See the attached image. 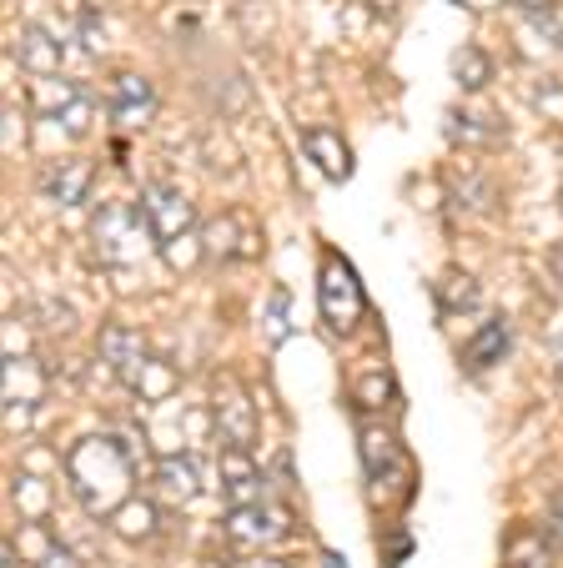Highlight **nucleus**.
<instances>
[{
  "instance_id": "f257e3e1",
  "label": "nucleus",
  "mask_w": 563,
  "mask_h": 568,
  "mask_svg": "<svg viewBox=\"0 0 563 568\" xmlns=\"http://www.w3.org/2000/svg\"><path fill=\"white\" fill-rule=\"evenodd\" d=\"M66 478L76 488V504L91 518H111L121 504L137 498V463L121 438H81L66 453Z\"/></svg>"
},
{
  "instance_id": "f03ea898",
  "label": "nucleus",
  "mask_w": 563,
  "mask_h": 568,
  "mask_svg": "<svg viewBox=\"0 0 563 568\" xmlns=\"http://www.w3.org/2000/svg\"><path fill=\"white\" fill-rule=\"evenodd\" d=\"M147 212H141V202H121V196H111V202L97 206V216H91V252H97L101 267H137L141 257H147ZM157 242V236H151Z\"/></svg>"
},
{
  "instance_id": "7ed1b4c3",
  "label": "nucleus",
  "mask_w": 563,
  "mask_h": 568,
  "mask_svg": "<svg viewBox=\"0 0 563 568\" xmlns=\"http://www.w3.org/2000/svg\"><path fill=\"white\" fill-rule=\"evenodd\" d=\"M318 312L332 337H352L362 327V317H368L362 282L342 252H322V262H318Z\"/></svg>"
},
{
  "instance_id": "20e7f679",
  "label": "nucleus",
  "mask_w": 563,
  "mask_h": 568,
  "mask_svg": "<svg viewBox=\"0 0 563 568\" xmlns=\"http://www.w3.org/2000/svg\"><path fill=\"white\" fill-rule=\"evenodd\" d=\"M141 212H147V226H151V236H157L161 247L187 242L192 226H197V206L167 182H151L147 192H141Z\"/></svg>"
},
{
  "instance_id": "39448f33",
  "label": "nucleus",
  "mask_w": 563,
  "mask_h": 568,
  "mask_svg": "<svg viewBox=\"0 0 563 568\" xmlns=\"http://www.w3.org/2000/svg\"><path fill=\"white\" fill-rule=\"evenodd\" d=\"M292 534V518L288 508H277V504H242L227 514V538H232L237 548H247V554H257V548H272L282 544V538Z\"/></svg>"
},
{
  "instance_id": "423d86ee",
  "label": "nucleus",
  "mask_w": 563,
  "mask_h": 568,
  "mask_svg": "<svg viewBox=\"0 0 563 568\" xmlns=\"http://www.w3.org/2000/svg\"><path fill=\"white\" fill-rule=\"evenodd\" d=\"M97 357L107 363V373L117 377V383H137V373L147 367V337L131 327V322H107L97 337Z\"/></svg>"
},
{
  "instance_id": "0eeeda50",
  "label": "nucleus",
  "mask_w": 563,
  "mask_h": 568,
  "mask_svg": "<svg viewBox=\"0 0 563 568\" xmlns=\"http://www.w3.org/2000/svg\"><path fill=\"white\" fill-rule=\"evenodd\" d=\"M107 111L117 126H147V121L157 116V87L137 71H121L107 91Z\"/></svg>"
},
{
  "instance_id": "6e6552de",
  "label": "nucleus",
  "mask_w": 563,
  "mask_h": 568,
  "mask_svg": "<svg viewBox=\"0 0 563 568\" xmlns=\"http://www.w3.org/2000/svg\"><path fill=\"white\" fill-rule=\"evenodd\" d=\"M212 423H217V433H222V448H252L257 408H252V397H247L237 383H222L217 408H212Z\"/></svg>"
},
{
  "instance_id": "1a4fd4ad",
  "label": "nucleus",
  "mask_w": 563,
  "mask_h": 568,
  "mask_svg": "<svg viewBox=\"0 0 563 568\" xmlns=\"http://www.w3.org/2000/svg\"><path fill=\"white\" fill-rule=\"evenodd\" d=\"M91 182H97V161L91 156H61L46 166V196L61 206H81L91 196Z\"/></svg>"
},
{
  "instance_id": "9d476101",
  "label": "nucleus",
  "mask_w": 563,
  "mask_h": 568,
  "mask_svg": "<svg viewBox=\"0 0 563 568\" xmlns=\"http://www.w3.org/2000/svg\"><path fill=\"white\" fill-rule=\"evenodd\" d=\"M197 494H202V468H197V458H187V453H171V458L157 463V498L167 508L197 504Z\"/></svg>"
},
{
  "instance_id": "9b49d317",
  "label": "nucleus",
  "mask_w": 563,
  "mask_h": 568,
  "mask_svg": "<svg viewBox=\"0 0 563 568\" xmlns=\"http://www.w3.org/2000/svg\"><path fill=\"white\" fill-rule=\"evenodd\" d=\"M202 252L212 262H237V257H257V232L242 222L237 212H227V216H212L207 222V242H202Z\"/></svg>"
},
{
  "instance_id": "f8f14e48",
  "label": "nucleus",
  "mask_w": 563,
  "mask_h": 568,
  "mask_svg": "<svg viewBox=\"0 0 563 568\" xmlns=\"http://www.w3.org/2000/svg\"><path fill=\"white\" fill-rule=\"evenodd\" d=\"M302 151H308V161L328 176V182H348L352 176V151L332 126H308L302 131Z\"/></svg>"
},
{
  "instance_id": "ddd939ff",
  "label": "nucleus",
  "mask_w": 563,
  "mask_h": 568,
  "mask_svg": "<svg viewBox=\"0 0 563 568\" xmlns=\"http://www.w3.org/2000/svg\"><path fill=\"white\" fill-rule=\"evenodd\" d=\"M222 488L232 508L262 504V473L252 463V448H222Z\"/></svg>"
},
{
  "instance_id": "4468645a",
  "label": "nucleus",
  "mask_w": 563,
  "mask_h": 568,
  "mask_svg": "<svg viewBox=\"0 0 563 568\" xmlns=\"http://www.w3.org/2000/svg\"><path fill=\"white\" fill-rule=\"evenodd\" d=\"M6 403L11 408H36V403H46V373L41 363H31V357H6Z\"/></svg>"
},
{
  "instance_id": "2eb2a0df",
  "label": "nucleus",
  "mask_w": 563,
  "mask_h": 568,
  "mask_svg": "<svg viewBox=\"0 0 563 568\" xmlns=\"http://www.w3.org/2000/svg\"><path fill=\"white\" fill-rule=\"evenodd\" d=\"M16 61L31 75H56L61 71V41H56L46 26H26L21 41H16Z\"/></svg>"
},
{
  "instance_id": "dca6fc26",
  "label": "nucleus",
  "mask_w": 563,
  "mask_h": 568,
  "mask_svg": "<svg viewBox=\"0 0 563 568\" xmlns=\"http://www.w3.org/2000/svg\"><path fill=\"white\" fill-rule=\"evenodd\" d=\"M503 353H509V322L493 317L489 327H479L473 343L463 347V373H483V367L503 363Z\"/></svg>"
},
{
  "instance_id": "f3484780",
  "label": "nucleus",
  "mask_w": 563,
  "mask_h": 568,
  "mask_svg": "<svg viewBox=\"0 0 563 568\" xmlns=\"http://www.w3.org/2000/svg\"><path fill=\"white\" fill-rule=\"evenodd\" d=\"M503 136V126H499V116H489V111H453L448 116V141L453 146H489V141H499Z\"/></svg>"
},
{
  "instance_id": "a211bd4d",
  "label": "nucleus",
  "mask_w": 563,
  "mask_h": 568,
  "mask_svg": "<svg viewBox=\"0 0 563 568\" xmlns=\"http://www.w3.org/2000/svg\"><path fill=\"white\" fill-rule=\"evenodd\" d=\"M177 387H181L177 363H167V357H147V367H141L137 383H131V393H137L141 403H167Z\"/></svg>"
},
{
  "instance_id": "6ab92c4d",
  "label": "nucleus",
  "mask_w": 563,
  "mask_h": 568,
  "mask_svg": "<svg viewBox=\"0 0 563 568\" xmlns=\"http://www.w3.org/2000/svg\"><path fill=\"white\" fill-rule=\"evenodd\" d=\"M433 297H438V307L443 312H473L483 302V287L468 272H458V267H448L443 277H438V287H433Z\"/></svg>"
},
{
  "instance_id": "aec40b11",
  "label": "nucleus",
  "mask_w": 563,
  "mask_h": 568,
  "mask_svg": "<svg viewBox=\"0 0 563 568\" xmlns=\"http://www.w3.org/2000/svg\"><path fill=\"white\" fill-rule=\"evenodd\" d=\"M111 528H117L121 538H131V544H147L151 534H157V508L151 504H141V498H131V504H121L117 514L107 518Z\"/></svg>"
},
{
  "instance_id": "412c9836",
  "label": "nucleus",
  "mask_w": 563,
  "mask_h": 568,
  "mask_svg": "<svg viewBox=\"0 0 563 568\" xmlns=\"http://www.w3.org/2000/svg\"><path fill=\"white\" fill-rule=\"evenodd\" d=\"M453 75H458V87H463V91H483L493 81L489 51H479V45H463V51L453 55Z\"/></svg>"
},
{
  "instance_id": "4be33fe9",
  "label": "nucleus",
  "mask_w": 563,
  "mask_h": 568,
  "mask_svg": "<svg viewBox=\"0 0 563 568\" xmlns=\"http://www.w3.org/2000/svg\"><path fill=\"white\" fill-rule=\"evenodd\" d=\"M292 297L282 287L272 292V297H267V343L272 347H282V337H288V327H292Z\"/></svg>"
},
{
  "instance_id": "5701e85b",
  "label": "nucleus",
  "mask_w": 563,
  "mask_h": 568,
  "mask_svg": "<svg viewBox=\"0 0 563 568\" xmlns=\"http://www.w3.org/2000/svg\"><path fill=\"white\" fill-rule=\"evenodd\" d=\"M46 504H51V494L41 498V483H36V478H21V483H16V508H21L26 518H36Z\"/></svg>"
},
{
  "instance_id": "b1692460",
  "label": "nucleus",
  "mask_w": 563,
  "mask_h": 568,
  "mask_svg": "<svg viewBox=\"0 0 563 568\" xmlns=\"http://www.w3.org/2000/svg\"><path fill=\"white\" fill-rule=\"evenodd\" d=\"M31 568H81V558H76L66 544H56V538H51V544H46V554L36 558Z\"/></svg>"
},
{
  "instance_id": "393cba45",
  "label": "nucleus",
  "mask_w": 563,
  "mask_h": 568,
  "mask_svg": "<svg viewBox=\"0 0 563 568\" xmlns=\"http://www.w3.org/2000/svg\"><path fill=\"white\" fill-rule=\"evenodd\" d=\"M549 544L563 548V488L553 494V504H549Z\"/></svg>"
},
{
  "instance_id": "a878e982",
  "label": "nucleus",
  "mask_w": 563,
  "mask_h": 568,
  "mask_svg": "<svg viewBox=\"0 0 563 568\" xmlns=\"http://www.w3.org/2000/svg\"><path fill=\"white\" fill-rule=\"evenodd\" d=\"M509 6H513V11H529V16H549L559 0H509Z\"/></svg>"
},
{
  "instance_id": "bb28decb",
  "label": "nucleus",
  "mask_w": 563,
  "mask_h": 568,
  "mask_svg": "<svg viewBox=\"0 0 563 568\" xmlns=\"http://www.w3.org/2000/svg\"><path fill=\"white\" fill-rule=\"evenodd\" d=\"M503 568H549V554H529V558L509 554V564H503Z\"/></svg>"
},
{
  "instance_id": "cd10ccee",
  "label": "nucleus",
  "mask_w": 563,
  "mask_h": 568,
  "mask_svg": "<svg viewBox=\"0 0 563 568\" xmlns=\"http://www.w3.org/2000/svg\"><path fill=\"white\" fill-rule=\"evenodd\" d=\"M237 568H292V564H282V558H242Z\"/></svg>"
},
{
  "instance_id": "c85d7f7f",
  "label": "nucleus",
  "mask_w": 563,
  "mask_h": 568,
  "mask_svg": "<svg viewBox=\"0 0 563 568\" xmlns=\"http://www.w3.org/2000/svg\"><path fill=\"white\" fill-rule=\"evenodd\" d=\"M368 6H372L378 16H393V11H398V0H368Z\"/></svg>"
},
{
  "instance_id": "c756f323",
  "label": "nucleus",
  "mask_w": 563,
  "mask_h": 568,
  "mask_svg": "<svg viewBox=\"0 0 563 568\" xmlns=\"http://www.w3.org/2000/svg\"><path fill=\"white\" fill-rule=\"evenodd\" d=\"M86 11H111V6H117V0H81Z\"/></svg>"
},
{
  "instance_id": "7c9ffc66",
  "label": "nucleus",
  "mask_w": 563,
  "mask_h": 568,
  "mask_svg": "<svg viewBox=\"0 0 563 568\" xmlns=\"http://www.w3.org/2000/svg\"><path fill=\"white\" fill-rule=\"evenodd\" d=\"M549 262H553V272L563 277V247H553V257H549Z\"/></svg>"
},
{
  "instance_id": "2f4dec72",
  "label": "nucleus",
  "mask_w": 563,
  "mask_h": 568,
  "mask_svg": "<svg viewBox=\"0 0 563 568\" xmlns=\"http://www.w3.org/2000/svg\"><path fill=\"white\" fill-rule=\"evenodd\" d=\"M458 6H493V0H458Z\"/></svg>"
},
{
  "instance_id": "473e14b6",
  "label": "nucleus",
  "mask_w": 563,
  "mask_h": 568,
  "mask_svg": "<svg viewBox=\"0 0 563 568\" xmlns=\"http://www.w3.org/2000/svg\"><path fill=\"white\" fill-rule=\"evenodd\" d=\"M559 212H563V186H559Z\"/></svg>"
}]
</instances>
